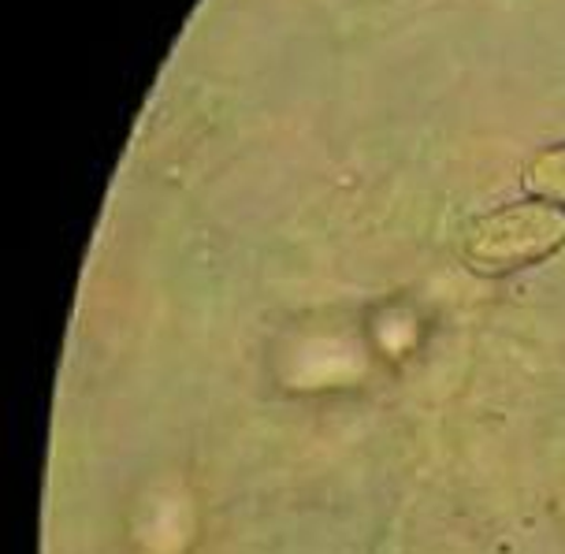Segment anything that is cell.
Returning a JSON list of instances; mask_svg holds the SVG:
<instances>
[{"label":"cell","mask_w":565,"mask_h":554,"mask_svg":"<svg viewBox=\"0 0 565 554\" xmlns=\"http://www.w3.org/2000/svg\"><path fill=\"white\" fill-rule=\"evenodd\" d=\"M565 246V213L547 201H518L488 216H477L466 231L461 254L480 276H507L524 265L558 254Z\"/></svg>","instance_id":"6da1fadb"},{"label":"cell","mask_w":565,"mask_h":554,"mask_svg":"<svg viewBox=\"0 0 565 554\" xmlns=\"http://www.w3.org/2000/svg\"><path fill=\"white\" fill-rule=\"evenodd\" d=\"M524 190L547 205H565V146H551L524 168Z\"/></svg>","instance_id":"7a4b0ae2"}]
</instances>
